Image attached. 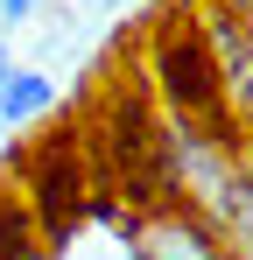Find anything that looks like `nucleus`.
<instances>
[{"instance_id":"7ed1b4c3","label":"nucleus","mask_w":253,"mask_h":260,"mask_svg":"<svg viewBox=\"0 0 253 260\" xmlns=\"http://www.w3.org/2000/svg\"><path fill=\"white\" fill-rule=\"evenodd\" d=\"M7 71H14V56H7V36H0V78H7Z\"/></svg>"},{"instance_id":"f257e3e1","label":"nucleus","mask_w":253,"mask_h":260,"mask_svg":"<svg viewBox=\"0 0 253 260\" xmlns=\"http://www.w3.org/2000/svg\"><path fill=\"white\" fill-rule=\"evenodd\" d=\"M56 106V85L42 78V71H7L0 78V127H28Z\"/></svg>"},{"instance_id":"f03ea898","label":"nucleus","mask_w":253,"mask_h":260,"mask_svg":"<svg viewBox=\"0 0 253 260\" xmlns=\"http://www.w3.org/2000/svg\"><path fill=\"white\" fill-rule=\"evenodd\" d=\"M42 0H0V21H7V28H14V21H28V14H36Z\"/></svg>"}]
</instances>
